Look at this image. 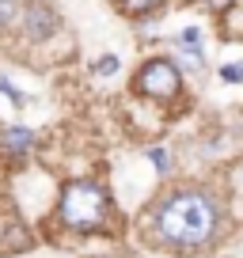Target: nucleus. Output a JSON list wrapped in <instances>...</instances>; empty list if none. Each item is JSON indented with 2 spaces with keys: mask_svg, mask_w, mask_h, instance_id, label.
Wrapping results in <instances>:
<instances>
[{
  "mask_svg": "<svg viewBox=\"0 0 243 258\" xmlns=\"http://www.w3.org/2000/svg\"><path fill=\"white\" fill-rule=\"evenodd\" d=\"M0 148H4L8 156H16V160H23V156L34 148V133L23 129V125H12V129L0 133Z\"/></svg>",
  "mask_w": 243,
  "mask_h": 258,
  "instance_id": "39448f33",
  "label": "nucleus"
},
{
  "mask_svg": "<svg viewBox=\"0 0 243 258\" xmlns=\"http://www.w3.org/2000/svg\"><path fill=\"white\" fill-rule=\"evenodd\" d=\"M137 91L148 99H156V103H171V99H178V91H183V73H178V64L167 61V57H152V61L141 64L137 73Z\"/></svg>",
  "mask_w": 243,
  "mask_h": 258,
  "instance_id": "7ed1b4c3",
  "label": "nucleus"
},
{
  "mask_svg": "<svg viewBox=\"0 0 243 258\" xmlns=\"http://www.w3.org/2000/svg\"><path fill=\"white\" fill-rule=\"evenodd\" d=\"M19 19V4L16 0H0V27H12Z\"/></svg>",
  "mask_w": 243,
  "mask_h": 258,
  "instance_id": "6e6552de",
  "label": "nucleus"
},
{
  "mask_svg": "<svg viewBox=\"0 0 243 258\" xmlns=\"http://www.w3.org/2000/svg\"><path fill=\"white\" fill-rule=\"evenodd\" d=\"M220 80L224 84H243V64H224V69H220Z\"/></svg>",
  "mask_w": 243,
  "mask_h": 258,
  "instance_id": "9b49d317",
  "label": "nucleus"
},
{
  "mask_svg": "<svg viewBox=\"0 0 243 258\" xmlns=\"http://www.w3.org/2000/svg\"><path fill=\"white\" fill-rule=\"evenodd\" d=\"M205 4H213V8H228L232 0H205Z\"/></svg>",
  "mask_w": 243,
  "mask_h": 258,
  "instance_id": "4468645a",
  "label": "nucleus"
},
{
  "mask_svg": "<svg viewBox=\"0 0 243 258\" xmlns=\"http://www.w3.org/2000/svg\"><path fill=\"white\" fill-rule=\"evenodd\" d=\"M57 217H61L65 228H73V232L95 235V232H103L106 220H110V198H106V190L99 182H88V178L69 182L65 190H61V202H57Z\"/></svg>",
  "mask_w": 243,
  "mask_h": 258,
  "instance_id": "f03ea898",
  "label": "nucleus"
},
{
  "mask_svg": "<svg viewBox=\"0 0 243 258\" xmlns=\"http://www.w3.org/2000/svg\"><path fill=\"white\" fill-rule=\"evenodd\" d=\"M19 23H23V34L31 42H46L49 34L57 31V12L53 8H46L42 0H34V4H27V8H19Z\"/></svg>",
  "mask_w": 243,
  "mask_h": 258,
  "instance_id": "20e7f679",
  "label": "nucleus"
},
{
  "mask_svg": "<svg viewBox=\"0 0 243 258\" xmlns=\"http://www.w3.org/2000/svg\"><path fill=\"white\" fill-rule=\"evenodd\" d=\"M220 205L202 190H175L156 209V235L175 250H202L217 239Z\"/></svg>",
  "mask_w": 243,
  "mask_h": 258,
  "instance_id": "f257e3e1",
  "label": "nucleus"
},
{
  "mask_svg": "<svg viewBox=\"0 0 243 258\" xmlns=\"http://www.w3.org/2000/svg\"><path fill=\"white\" fill-rule=\"evenodd\" d=\"M178 61L187 64L190 73H202V69H205V57H202V46H190V42H183V49H178Z\"/></svg>",
  "mask_w": 243,
  "mask_h": 258,
  "instance_id": "423d86ee",
  "label": "nucleus"
},
{
  "mask_svg": "<svg viewBox=\"0 0 243 258\" xmlns=\"http://www.w3.org/2000/svg\"><path fill=\"white\" fill-rule=\"evenodd\" d=\"M122 4H126V12H130V16H148V12L160 8L163 0H122Z\"/></svg>",
  "mask_w": 243,
  "mask_h": 258,
  "instance_id": "0eeeda50",
  "label": "nucleus"
},
{
  "mask_svg": "<svg viewBox=\"0 0 243 258\" xmlns=\"http://www.w3.org/2000/svg\"><path fill=\"white\" fill-rule=\"evenodd\" d=\"M0 91H4V95H8L12 103H16V106H19V103H27V99H23V91H16V88L8 84V80H0Z\"/></svg>",
  "mask_w": 243,
  "mask_h": 258,
  "instance_id": "f8f14e48",
  "label": "nucleus"
},
{
  "mask_svg": "<svg viewBox=\"0 0 243 258\" xmlns=\"http://www.w3.org/2000/svg\"><path fill=\"white\" fill-rule=\"evenodd\" d=\"M110 73H118V57L114 53H103L95 61V76H110Z\"/></svg>",
  "mask_w": 243,
  "mask_h": 258,
  "instance_id": "1a4fd4ad",
  "label": "nucleus"
},
{
  "mask_svg": "<svg viewBox=\"0 0 243 258\" xmlns=\"http://www.w3.org/2000/svg\"><path fill=\"white\" fill-rule=\"evenodd\" d=\"M148 160L156 163V171H160V175H167V171H171V156L163 152V148H148Z\"/></svg>",
  "mask_w": 243,
  "mask_h": 258,
  "instance_id": "9d476101",
  "label": "nucleus"
},
{
  "mask_svg": "<svg viewBox=\"0 0 243 258\" xmlns=\"http://www.w3.org/2000/svg\"><path fill=\"white\" fill-rule=\"evenodd\" d=\"M178 38H183V42H190V46H202V31H198V27H187V31L178 34Z\"/></svg>",
  "mask_w": 243,
  "mask_h": 258,
  "instance_id": "ddd939ff",
  "label": "nucleus"
}]
</instances>
